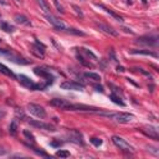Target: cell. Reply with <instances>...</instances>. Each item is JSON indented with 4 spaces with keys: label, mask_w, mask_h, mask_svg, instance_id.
Here are the masks:
<instances>
[{
    "label": "cell",
    "mask_w": 159,
    "mask_h": 159,
    "mask_svg": "<svg viewBox=\"0 0 159 159\" xmlns=\"http://www.w3.org/2000/svg\"><path fill=\"white\" fill-rule=\"evenodd\" d=\"M66 137L68 138V140H70V142L76 143V144H81V145H83L82 134H81L78 130H76V129H70V130L67 132Z\"/></svg>",
    "instance_id": "obj_11"
},
{
    "label": "cell",
    "mask_w": 159,
    "mask_h": 159,
    "mask_svg": "<svg viewBox=\"0 0 159 159\" xmlns=\"http://www.w3.org/2000/svg\"><path fill=\"white\" fill-rule=\"evenodd\" d=\"M0 73L5 75V76H7V77H11V78H16V75H15L9 67H6V66L2 65V63H0Z\"/></svg>",
    "instance_id": "obj_20"
},
{
    "label": "cell",
    "mask_w": 159,
    "mask_h": 159,
    "mask_svg": "<svg viewBox=\"0 0 159 159\" xmlns=\"http://www.w3.org/2000/svg\"><path fill=\"white\" fill-rule=\"evenodd\" d=\"M83 76H84L86 78L93 80V81H96V82H98V81L101 80V76H99L98 73H96V72H84Z\"/></svg>",
    "instance_id": "obj_23"
},
{
    "label": "cell",
    "mask_w": 159,
    "mask_h": 159,
    "mask_svg": "<svg viewBox=\"0 0 159 159\" xmlns=\"http://www.w3.org/2000/svg\"><path fill=\"white\" fill-rule=\"evenodd\" d=\"M53 4H55V6H56V9H57V11H60L61 14H63L65 12V10H63V6L58 2V0H53Z\"/></svg>",
    "instance_id": "obj_29"
},
{
    "label": "cell",
    "mask_w": 159,
    "mask_h": 159,
    "mask_svg": "<svg viewBox=\"0 0 159 159\" xmlns=\"http://www.w3.org/2000/svg\"><path fill=\"white\" fill-rule=\"evenodd\" d=\"M129 53H132V55H147V56L158 57L157 52H153V51H149V50H130Z\"/></svg>",
    "instance_id": "obj_18"
},
{
    "label": "cell",
    "mask_w": 159,
    "mask_h": 159,
    "mask_svg": "<svg viewBox=\"0 0 159 159\" xmlns=\"http://www.w3.org/2000/svg\"><path fill=\"white\" fill-rule=\"evenodd\" d=\"M97 6H98V7H101V9H103V10H104L107 14H109V15H111L112 17H114L117 21H123V17H122L119 14H117L116 11H113L112 9H109V7H106V6H104V5H102V4H97Z\"/></svg>",
    "instance_id": "obj_16"
},
{
    "label": "cell",
    "mask_w": 159,
    "mask_h": 159,
    "mask_svg": "<svg viewBox=\"0 0 159 159\" xmlns=\"http://www.w3.org/2000/svg\"><path fill=\"white\" fill-rule=\"evenodd\" d=\"M4 154H6V150L2 149V148H0V155H4Z\"/></svg>",
    "instance_id": "obj_35"
},
{
    "label": "cell",
    "mask_w": 159,
    "mask_h": 159,
    "mask_svg": "<svg viewBox=\"0 0 159 159\" xmlns=\"http://www.w3.org/2000/svg\"><path fill=\"white\" fill-rule=\"evenodd\" d=\"M89 140H91V143H92L93 145H96V147H99V145L103 143V142H102V139H99V138H94V137H93V138H91Z\"/></svg>",
    "instance_id": "obj_28"
},
{
    "label": "cell",
    "mask_w": 159,
    "mask_h": 159,
    "mask_svg": "<svg viewBox=\"0 0 159 159\" xmlns=\"http://www.w3.org/2000/svg\"><path fill=\"white\" fill-rule=\"evenodd\" d=\"M72 7H73V9H75V10H76V12H77V14H78V15H80V16H83V12H82V11H81V9H80V7H78V6H77V5H73V6H72Z\"/></svg>",
    "instance_id": "obj_30"
},
{
    "label": "cell",
    "mask_w": 159,
    "mask_h": 159,
    "mask_svg": "<svg viewBox=\"0 0 159 159\" xmlns=\"http://www.w3.org/2000/svg\"><path fill=\"white\" fill-rule=\"evenodd\" d=\"M16 78H17V81H19L24 87H26V88H29V89H32V91H42V89H45V88L48 86L46 82H43V83H36V82H34L30 77H27V76H25V75H19V76H16Z\"/></svg>",
    "instance_id": "obj_2"
},
{
    "label": "cell",
    "mask_w": 159,
    "mask_h": 159,
    "mask_svg": "<svg viewBox=\"0 0 159 159\" xmlns=\"http://www.w3.org/2000/svg\"><path fill=\"white\" fill-rule=\"evenodd\" d=\"M70 103H71V102H68V101H66V99H62V98H53V99L50 101V104H51V106L57 107V108H60V109H65V111L68 109Z\"/></svg>",
    "instance_id": "obj_14"
},
{
    "label": "cell",
    "mask_w": 159,
    "mask_h": 159,
    "mask_svg": "<svg viewBox=\"0 0 159 159\" xmlns=\"http://www.w3.org/2000/svg\"><path fill=\"white\" fill-rule=\"evenodd\" d=\"M78 50H80V51H81L82 53H84L86 56L91 57V58H92L93 61H97V56H96V55H94V53H93L92 51H89V50H87V48H83V47H81V48H78Z\"/></svg>",
    "instance_id": "obj_24"
},
{
    "label": "cell",
    "mask_w": 159,
    "mask_h": 159,
    "mask_svg": "<svg viewBox=\"0 0 159 159\" xmlns=\"http://www.w3.org/2000/svg\"><path fill=\"white\" fill-rule=\"evenodd\" d=\"M34 72L37 75V76H40V77H42V78H45V82L50 86L52 82H53V76L50 73V70H46V68H43V67H35L34 68Z\"/></svg>",
    "instance_id": "obj_9"
},
{
    "label": "cell",
    "mask_w": 159,
    "mask_h": 159,
    "mask_svg": "<svg viewBox=\"0 0 159 159\" xmlns=\"http://www.w3.org/2000/svg\"><path fill=\"white\" fill-rule=\"evenodd\" d=\"M45 48H46V46L42 42H40L39 40H35V43H32L30 46V51L39 58H43L45 57Z\"/></svg>",
    "instance_id": "obj_8"
},
{
    "label": "cell",
    "mask_w": 159,
    "mask_h": 159,
    "mask_svg": "<svg viewBox=\"0 0 159 159\" xmlns=\"http://www.w3.org/2000/svg\"><path fill=\"white\" fill-rule=\"evenodd\" d=\"M45 17H46V20L56 29V30H60V31H66L67 29H68V26H66L65 25V22L62 21V20H60L58 17H56V16H53L52 14H45Z\"/></svg>",
    "instance_id": "obj_5"
},
{
    "label": "cell",
    "mask_w": 159,
    "mask_h": 159,
    "mask_svg": "<svg viewBox=\"0 0 159 159\" xmlns=\"http://www.w3.org/2000/svg\"><path fill=\"white\" fill-rule=\"evenodd\" d=\"M14 20L16 24H20V25H26V26H31V22L30 20L25 16V15H21V14H16L14 16Z\"/></svg>",
    "instance_id": "obj_17"
},
{
    "label": "cell",
    "mask_w": 159,
    "mask_h": 159,
    "mask_svg": "<svg viewBox=\"0 0 159 159\" xmlns=\"http://www.w3.org/2000/svg\"><path fill=\"white\" fill-rule=\"evenodd\" d=\"M93 87L96 88V91H99V92H103V87H102L101 84H99V86H98V84H94Z\"/></svg>",
    "instance_id": "obj_31"
},
{
    "label": "cell",
    "mask_w": 159,
    "mask_h": 159,
    "mask_svg": "<svg viewBox=\"0 0 159 159\" xmlns=\"http://www.w3.org/2000/svg\"><path fill=\"white\" fill-rule=\"evenodd\" d=\"M112 142H113V144L116 145V147H118L122 152H124V153H134L135 152V149L124 139V138H122V137H119V135H113L112 137Z\"/></svg>",
    "instance_id": "obj_4"
},
{
    "label": "cell",
    "mask_w": 159,
    "mask_h": 159,
    "mask_svg": "<svg viewBox=\"0 0 159 159\" xmlns=\"http://www.w3.org/2000/svg\"><path fill=\"white\" fill-rule=\"evenodd\" d=\"M0 29L4 30L5 32H10V34L15 31V27L12 25H10L9 22H6V21H1L0 22Z\"/></svg>",
    "instance_id": "obj_21"
},
{
    "label": "cell",
    "mask_w": 159,
    "mask_h": 159,
    "mask_svg": "<svg viewBox=\"0 0 159 159\" xmlns=\"http://www.w3.org/2000/svg\"><path fill=\"white\" fill-rule=\"evenodd\" d=\"M27 111H29L31 114H34L35 117L40 118V119H43V118H46V116H47L45 108H43L42 106H40V104L29 103V104H27Z\"/></svg>",
    "instance_id": "obj_6"
},
{
    "label": "cell",
    "mask_w": 159,
    "mask_h": 159,
    "mask_svg": "<svg viewBox=\"0 0 159 159\" xmlns=\"http://www.w3.org/2000/svg\"><path fill=\"white\" fill-rule=\"evenodd\" d=\"M109 98L112 99V102H113V103H116V104H119L120 107H124V106H125V103L122 101V98H120V97H118V96H117L114 92L109 94Z\"/></svg>",
    "instance_id": "obj_22"
},
{
    "label": "cell",
    "mask_w": 159,
    "mask_h": 159,
    "mask_svg": "<svg viewBox=\"0 0 159 159\" xmlns=\"http://www.w3.org/2000/svg\"><path fill=\"white\" fill-rule=\"evenodd\" d=\"M24 135H25L29 140H31L32 143L35 142V137H34V134H32L31 132H29V130H26V129H25V130H24Z\"/></svg>",
    "instance_id": "obj_27"
},
{
    "label": "cell",
    "mask_w": 159,
    "mask_h": 159,
    "mask_svg": "<svg viewBox=\"0 0 159 159\" xmlns=\"http://www.w3.org/2000/svg\"><path fill=\"white\" fill-rule=\"evenodd\" d=\"M29 123H30V125H32V127H35V128H39V129L50 130V132H55V130H56V128H55L52 124L41 122V120H39V119H30Z\"/></svg>",
    "instance_id": "obj_10"
},
{
    "label": "cell",
    "mask_w": 159,
    "mask_h": 159,
    "mask_svg": "<svg viewBox=\"0 0 159 159\" xmlns=\"http://www.w3.org/2000/svg\"><path fill=\"white\" fill-rule=\"evenodd\" d=\"M62 144V142H52L51 143V145H53V147H60Z\"/></svg>",
    "instance_id": "obj_32"
},
{
    "label": "cell",
    "mask_w": 159,
    "mask_h": 159,
    "mask_svg": "<svg viewBox=\"0 0 159 159\" xmlns=\"http://www.w3.org/2000/svg\"><path fill=\"white\" fill-rule=\"evenodd\" d=\"M60 87L62 89H70V91H82L83 89V84L78 83V82H75V81H65L60 84Z\"/></svg>",
    "instance_id": "obj_12"
},
{
    "label": "cell",
    "mask_w": 159,
    "mask_h": 159,
    "mask_svg": "<svg viewBox=\"0 0 159 159\" xmlns=\"http://www.w3.org/2000/svg\"><path fill=\"white\" fill-rule=\"evenodd\" d=\"M117 71H118V72H124V67L118 66V67H117Z\"/></svg>",
    "instance_id": "obj_33"
},
{
    "label": "cell",
    "mask_w": 159,
    "mask_h": 159,
    "mask_svg": "<svg viewBox=\"0 0 159 159\" xmlns=\"http://www.w3.org/2000/svg\"><path fill=\"white\" fill-rule=\"evenodd\" d=\"M0 55L5 56L9 61H12V62H15V63H17V65H27V63H30V61H29V60H25L24 57H21L20 55L15 53V52H14V51H11V50L0 48Z\"/></svg>",
    "instance_id": "obj_3"
},
{
    "label": "cell",
    "mask_w": 159,
    "mask_h": 159,
    "mask_svg": "<svg viewBox=\"0 0 159 159\" xmlns=\"http://www.w3.org/2000/svg\"><path fill=\"white\" fill-rule=\"evenodd\" d=\"M135 43L138 45H144V46H150V47H157L158 46V36H140L135 40Z\"/></svg>",
    "instance_id": "obj_7"
},
{
    "label": "cell",
    "mask_w": 159,
    "mask_h": 159,
    "mask_svg": "<svg viewBox=\"0 0 159 159\" xmlns=\"http://www.w3.org/2000/svg\"><path fill=\"white\" fill-rule=\"evenodd\" d=\"M36 2L39 4V6L43 10L45 14H51V6L47 2V0H36Z\"/></svg>",
    "instance_id": "obj_19"
},
{
    "label": "cell",
    "mask_w": 159,
    "mask_h": 159,
    "mask_svg": "<svg viewBox=\"0 0 159 159\" xmlns=\"http://www.w3.org/2000/svg\"><path fill=\"white\" fill-rule=\"evenodd\" d=\"M140 132L143 134H145L147 137H149L150 139H154V140H159V134H158V129L153 125H149V127H143L140 128Z\"/></svg>",
    "instance_id": "obj_13"
},
{
    "label": "cell",
    "mask_w": 159,
    "mask_h": 159,
    "mask_svg": "<svg viewBox=\"0 0 159 159\" xmlns=\"http://www.w3.org/2000/svg\"><path fill=\"white\" fill-rule=\"evenodd\" d=\"M96 26L99 30H102L103 32H106V34H108L111 36H118V31H116L113 27H111V26H108V25H106L103 22H96Z\"/></svg>",
    "instance_id": "obj_15"
},
{
    "label": "cell",
    "mask_w": 159,
    "mask_h": 159,
    "mask_svg": "<svg viewBox=\"0 0 159 159\" xmlns=\"http://www.w3.org/2000/svg\"><path fill=\"white\" fill-rule=\"evenodd\" d=\"M5 116V111H2V109H0V119L2 118Z\"/></svg>",
    "instance_id": "obj_34"
},
{
    "label": "cell",
    "mask_w": 159,
    "mask_h": 159,
    "mask_svg": "<svg viewBox=\"0 0 159 159\" xmlns=\"http://www.w3.org/2000/svg\"><path fill=\"white\" fill-rule=\"evenodd\" d=\"M99 116H103V117H107L117 123H120V124H127L129 122H132L134 119V116L130 114V113H114V112H106V111H101L99 112Z\"/></svg>",
    "instance_id": "obj_1"
},
{
    "label": "cell",
    "mask_w": 159,
    "mask_h": 159,
    "mask_svg": "<svg viewBox=\"0 0 159 159\" xmlns=\"http://www.w3.org/2000/svg\"><path fill=\"white\" fill-rule=\"evenodd\" d=\"M9 132H10V134L14 135V137L17 134V124H16L15 120H12V122L10 123V125H9Z\"/></svg>",
    "instance_id": "obj_25"
},
{
    "label": "cell",
    "mask_w": 159,
    "mask_h": 159,
    "mask_svg": "<svg viewBox=\"0 0 159 159\" xmlns=\"http://www.w3.org/2000/svg\"><path fill=\"white\" fill-rule=\"evenodd\" d=\"M55 155L56 157H60V158H67V157H70V152L68 150H65V149H60V150L56 152Z\"/></svg>",
    "instance_id": "obj_26"
},
{
    "label": "cell",
    "mask_w": 159,
    "mask_h": 159,
    "mask_svg": "<svg viewBox=\"0 0 159 159\" xmlns=\"http://www.w3.org/2000/svg\"><path fill=\"white\" fill-rule=\"evenodd\" d=\"M123 30H124L125 32H129V34H133V31H130V29H127V27H123Z\"/></svg>",
    "instance_id": "obj_36"
}]
</instances>
